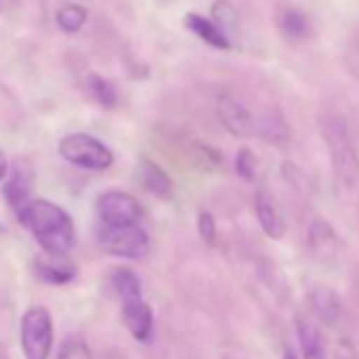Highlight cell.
<instances>
[{"instance_id": "obj_1", "label": "cell", "mask_w": 359, "mask_h": 359, "mask_svg": "<svg viewBox=\"0 0 359 359\" xmlns=\"http://www.w3.org/2000/svg\"><path fill=\"white\" fill-rule=\"evenodd\" d=\"M18 216L22 224L32 231L45 252L68 254L74 248V222L60 205L36 199L18 210Z\"/></svg>"}, {"instance_id": "obj_2", "label": "cell", "mask_w": 359, "mask_h": 359, "mask_svg": "<svg viewBox=\"0 0 359 359\" xmlns=\"http://www.w3.org/2000/svg\"><path fill=\"white\" fill-rule=\"evenodd\" d=\"M319 125L338 184L346 191H353L359 182V154L355 150L346 121L338 112H327Z\"/></svg>"}, {"instance_id": "obj_3", "label": "cell", "mask_w": 359, "mask_h": 359, "mask_svg": "<svg viewBox=\"0 0 359 359\" xmlns=\"http://www.w3.org/2000/svg\"><path fill=\"white\" fill-rule=\"evenodd\" d=\"M20 332L26 359H49L53 348V319L45 306H30L22 317Z\"/></svg>"}, {"instance_id": "obj_4", "label": "cell", "mask_w": 359, "mask_h": 359, "mask_svg": "<svg viewBox=\"0 0 359 359\" xmlns=\"http://www.w3.org/2000/svg\"><path fill=\"white\" fill-rule=\"evenodd\" d=\"M60 154L83 169H91V171H104L112 165L114 154L112 150L100 142L97 137L89 135V133H70L60 142Z\"/></svg>"}, {"instance_id": "obj_5", "label": "cell", "mask_w": 359, "mask_h": 359, "mask_svg": "<svg viewBox=\"0 0 359 359\" xmlns=\"http://www.w3.org/2000/svg\"><path fill=\"white\" fill-rule=\"evenodd\" d=\"M97 243L106 254L116 258H129V260H140L150 252V239L146 231H142L137 224H129V226L100 224Z\"/></svg>"}, {"instance_id": "obj_6", "label": "cell", "mask_w": 359, "mask_h": 359, "mask_svg": "<svg viewBox=\"0 0 359 359\" xmlns=\"http://www.w3.org/2000/svg\"><path fill=\"white\" fill-rule=\"evenodd\" d=\"M95 210H97L100 224H108V226H129V224H137L142 218L140 201L133 195L121 191L102 193L97 197Z\"/></svg>"}, {"instance_id": "obj_7", "label": "cell", "mask_w": 359, "mask_h": 359, "mask_svg": "<svg viewBox=\"0 0 359 359\" xmlns=\"http://www.w3.org/2000/svg\"><path fill=\"white\" fill-rule=\"evenodd\" d=\"M216 116L233 137H250L256 133L252 112L231 93H220L216 97Z\"/></svg>"}, {"instance_id": "obj_8", "label": "cell", "mask_w": 359, "mask_h": 359, "mask_svg": "<svg viewBox=\"0 0 359 359\" xmlns=\"http://www.w3.org/2000/svg\"><path fill=\"white\" fill-rule=\"evenodd\" d=\"M79 269L68 254L45 252L34 258V275L49 285H66L76 277Z\"/></svg>"}, {"instance_id": "obj_9", "label": "cell", "mask_w": 359, "mask_h": 359, "mask_svg": "<svg viewBox=\"0 0 359 359\" xmlns=\"http://www.w3.org/2000/svg\"><path fill=\"white\" fill-rule=\"evenodd\" d=\"M309 304L323 325L336 327L342 321V300L338 292L332 290L330 285H323V283L313 285L309 290Z\"/></svg>"}, {"instance_id": "obj_10", "label": "cell", "mask_w": 359, "mask_h": 359, "mask_svg": "<svg viewBox=\"0 0 359 359\" xmlns=\"http://www.w3.org/2000/svg\"><path fill=\"white\" fill-rule=\"evenodd\" d=\"M256 135L275 148H285L292 140V127L279 108H266L256 118Z\"/></svg>"}, {"instance_id": "obj_11", "label": "cell", "mask_w": 359, "mask_h": 359, "mask_svg": "<svg viewBox=\"0 0 359 359\" xmlns=\"http://www.w3.org/2000/svg\"><path fill=\"white\" fill-rule=\"evenodd\" d=\"M254 210H256L258 224L269 239H281L285 235V220H283L273 195L264 187H260L254 195Z\"/></svg>"}, {"instance_id": "obj_12", "label": "cell", "mask_w": 359, "mask_h": 359, "mask_svg": "<svg viewBox=\"0 0 359 359\" xmlns=\"http://www.w3.org/2000/svg\"><path fill=\"white\" fill-rule=\"evenodd\" d=\"M123 323L137 342H148L154 330V315L150 304L140 300L123 302Z\"/></svg>"}, {"instance_id": "obj_13", "label": "cell", "mask_w": 359, "mask_h": 359, "mask_svg": "<svg viewBox=\"0 0 359 359\" xmlns=\"http://www.w3.org/2000/svg\"><path fill=\"white\" fill-rule=\"evenodd\" d=\"M338 237L332 224L323 218H315L309 226V250L319 262H332L338 256Z\"/></svg>"}, {"instance_id": "obj_14", "label": "cell", "mask_w": 359, "mask_h": 359, "mask_svg": "<svg viewBox=\"0 0 359 359\" xmlns=\"http://www.w3.org/2000/svg\"><path fill=\"white\" fill-rule=\"evenodd\" d=\"M137 180H140V184L146 193L154 195L156 199H171L173 195V182H171V177L167 175V171L150 161V158H142L140 165H137Z\"/></svg>"}, {"instance_id": "obj_15", "label": "cell", "mask_w": 359, "mask_h": 359, "mask_svg": "<svg viewBox=\"0 0 359 359\" xmlns=\"http://www.w3.org/2000/svg\"><path fill=\"white\" fill-rule=\"evenodd\" d=\"M184 26L187 30H191L199 41H203L205 45L218 49V51H229L231 45V36L212 20V18H203L199 13H189L184 18Z\"/></svg>"}, {"instance_id": "obj_16", "label": "cell", "mask_w": 359, "mask_h": 359, "mask_svg": "<svg viewBox=\"0 0 359 359\" xmlns=\"http://www.w3.org/2000/svg\"><path fill=\"white\" fill-rule=\"evenodd\" d=\"M277 24H279V32L292 41V43H302L311 36V20L304 11L296 9V7H285L281 9L279 18H277Z\"/></svg>"}, {"instance_id": "obj_17", "label": "cell", "mask_w": 359, "mask_h": 359, "mask_svg": "<svg viewBox=\"0 0 359 359\" xmlns=\"http://www.w3.org/2000/svg\"><path fill=\"white\" fill-rule=\"evenodd\" d=\"M296 334H298V344H300L304 359H325V348H323L319 330L309 319L296 317Z\"/></svg>"}, {"instance_id": "obj_18", "label": "cell", "mask_w": 359, "mask_h": 359, "mask_svg": "<svg viewBox=\"0 0 359 359\" xmlns=\"http://www.w3.org/2000/svg\"><path fill=\"white\" fill-rule=\"evenodd\" d=\"M3 193H5V199L11 208L22 210L28 203V197L32 193V175L28 171L15 169L11 180L5 184Z\"/></svg>"}, {"instance_id": "obj_19", "label": "cell", "mask_w": 359, "mask_h": 359, "mask_svg": "<svg viewBox=\"0 0 359 359\" xmlns=\"http://www.w3.org/2000/svg\"><path fill=\"white\" fill-rule=\"evenodd\" d=\"M112 285L123 302L142 298V281L131 269H116L112 273Z\"/></svg>"}, {"instance_id": "obj_20", "label": "cell", "mask_w": 359, "mask_h": 359, "mask_svg": "<svg viewBox=\"0 0 359 359\" xmlns=\"http://www.w3.org/2000/svg\"><path fill=\"white\" fill-rule=\"evenodd\" d=\"M87 91L89 95L104 108H114L118 104V93L110 81H106L100 74H89L87 76Z\"/></svg>"}, {"instance_id": "obj_21", "label": "cell", "mask_w": 359, "mask_h": 359, "mask_svg": "<svg viewBox=\"0 0 359 359\" xmlns=\"http://www.w3.org/2000/svg\"><path fill=\"white\" fill-rule=\"evenodd\" d=\"M87 18H89V13L81 5H64L55 15L57 26L66 34H76L79 30H83V26L87 24Z\"/></svg>"}, {"instance_id": "obj_22", "label": "cell", "mask_w": 359, "mask_h": 359, "mask_svg": "<svg viewBox=\"0 0 359 359\" xmlns=\"http://www.w3.org/2000/svg\"><path fill=\"white\" fill-rule=\"evenodd\" d=\"M212 20L229 34L231 30H235V26L239 22V13L229 0H216L212 5Z\"/></svg>"}, {"instance_id": "obj_23", "label": "cell", "mask_w": 359, "mask_h": 359, "mask_svg": "<svg viewBox=\"0 0 359 359\" xmlns=\"http://www.w3.org/2000/svg\"><path fill=\"white\" fill-rule=\"evenodd\" d=\"M57 359H93V353L83 338L72 336V338L64 340V344L57 353Z\"/></svg>"}, {"instance_id": "obj_24", "label": "cell", "mask_w": 359, "mask_h": 359, "mask_svg": "<svg viewBox=\"0 0 359 359\" xmlns=\"http://www.w3.org/2000/svg\"><path fill=\"white\" fill-rule=\"evenodd\" d=\"M197 231H199V237L203 239V243H208L212 248L218 243V224H216V218H214L212 212H208V210H201L199 212Z\"/></svg>"}, {"instance_id": "obj_25", "label": "cell", "mask_w": 359, "mask_h": 359, "mask_svg": "<svg viewBox=\"0 0 359 359\" xmlns=\"http://www.w3.org/2000/svg\"><path fill=\"white\" fill-rule=\"evenodd\" d=\"M235 169L237 173L248 180V182H252V180L256 177V156L252 154L250 148H241L237 152V158H235Z\"/></svg>"}, {"instance_id": "obj_26", "label": "cell", "mask_w": 359, "mask_h": 359, "mask_svg": "<svg viewBox=\"0 0 359 359\" xmlns=\"http://www.w3.org/2000/svg\"><path fill=\"white\" fill-rule=\"evenodd\" d=\"M336 359H359L355 344L348 338H340L336 344Z\"/></svg>"}, {"instance_id": "obj_27", "label": "cell", "mask_w": 359, "mask_h": 359, "mask_svg": "<svg viewBox=\"0 0 359 359\" xmlns=\"http://www.w3.org/2000/svg\"><path fill=\"white\" fill-rule=\"evenodd\" d=\"M346 62H348V68L353 70V74L359 76V34L353 39V43L346 49Z\"/></svg>"}, {"instance_id": "obj_28", "label": "cell", "mask_w": 359, "mask_h": 359, "mask_svg": "<svg viewBox=\"0 0 359 359\" xmlns=\"http://www.w3.org/2000/svg\"><path fill=\"white\" fill-rule=\"evenodd\" d=\"M5 175H7V158L3 152H0V180H3Z\"/></svg>"}, {"instance_id": "obj_29", "label": "cell", "mask_w": 359, "mask_h": 359, "mask_svg": "<svg viewBox=\"0 0 359 359\" xmlns=\"http://www.w3.org/2000/svg\"><path fill=\"white\" fill-rule=\"evenodd\" d=\"M283 359H298V357H296V353H294V351H290V348H287V351L283 353Z\"/></svg>"}, {"instance_id": "obj_30", "label": "cell", "mask_w": 359, "mask_h": 359, "mask_svg": "<svg viewBox=\"0 0 359 359\" xmlns=\"http://www.w3.org/2000/svg\"><path fill=\"white\" fill-rule=\"evenodd\" d=\"M0 359H9V355H7V348H5V344H0Z\"/></svg>"}]
</instances>
